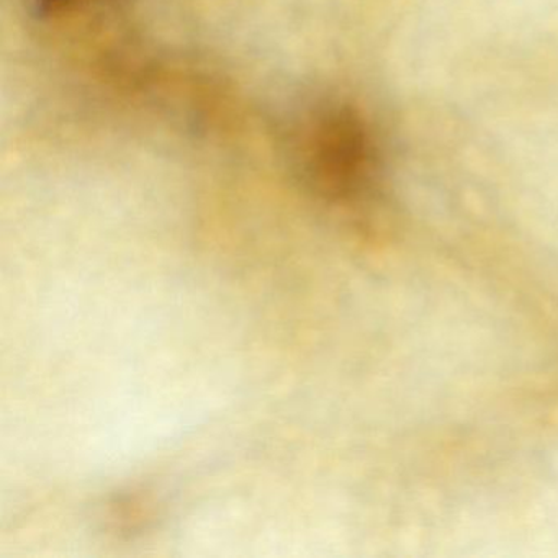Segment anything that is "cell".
<instances>
[{"label": "cell", "instance_id": "1", "mask_svg": "<svg viewBox=\"0 0 558 558\" xmlns=\"http://www.w3.org/2000/svg\"><path fill=\"white\" fill-rule=\"evenodd\" d=\"M315 120L303 155L310 184L336 202L367 197L380 175V153L367 123L348 106L329 107Z\"/></svg>", "mask_w": 558, "mask_h": 558}]
</instances>
